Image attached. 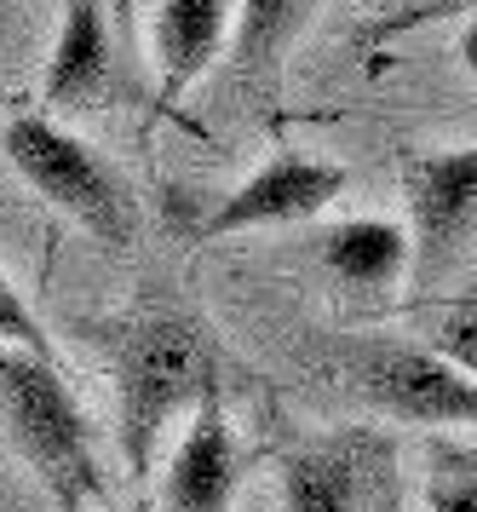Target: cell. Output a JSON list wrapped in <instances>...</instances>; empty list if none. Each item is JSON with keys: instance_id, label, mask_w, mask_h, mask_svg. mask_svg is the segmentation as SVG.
Returning a JSON list of instances; mask_svg holds the SVG:
<instances>
[{"instance_id": "obj_1", "label": "cell", "mask_w": 477, "mask_h": 512, "mask_svg": "<svg viewBox=\"0 0 477 512\" xmlns=\"http://www.w3.org/2000/svg\"><path fill=\"white\" fill-rule=\"evenodd\" d=\"M219 386V357L190 317H138L115 340V443L133 478H150L161 432Z\"/></svg>"}, {"instance_id": "obj_2", "label": "cell", "mask_w": 477, "mask_h": 512, "mask_svg": "<svg viewBox=\"0 0 477 512\" xmlns=\"http://www.w3.org/2000/svg\"><path fill=\"white\" fill-rule=\"evenodd\" d=\"M0 426H6L12 449L35 466V478L58 501V512H87L92 501H104L110 478H104L92 426L75 392L64 386L58 363L0 346Z\"/></svg>"}, {"instance_id": "obj_3", "label": "cell", "mask_w": 477, "mask_h": 512, "mask_svg": "<svg viewBox=\"0 0 477 512\" xmlns=\"http://www.w3.org/2000/svg\"><path fill=\"white\" fill-rule=\"evenodd\" d=\"M328 374L391 420L432 426V432L477 426V380L449 357H437L432 346L386 340V334H345L328 346Z\"/></svg>"}, {"instance_id": "obj_4", "label": "cell", "mask_w": 477, "mask_h": 512, "mask_svg": "<svg viewBox=\"0 0 477 512\" xmlns=\"http://www.w3.org/2000/svg\"><path fill=\"white\" fill-rule=\"evenodd\" d=\"M6 156L52 208L64 219H75L87 236H98L104 248H127L133 242L138 231L133 190L121 185V173L87 139H75L52 116H18L6 127Z\"/></svg>"}, {"instance_id": "obj_5", "label": "cell", "mask_w": 477, "mask_h": 512, "mask_svg": "<svg viewBox=\"0 0 477 512\" xmlns=\"http://www.w3.org/2000/svg\"><path fill=\"white\" fill-rule=\"evenodd\" d=\"M397 455L380 432H334L282 461V512H374L386 501Z\"/></svg>"}, {"instance_id": "obj_6", "label": "cell", "mask_w": 477, "mask_h": 512, "mask_svg": "<svg viewBox=\"0 0 477 512\" xmlns=\"http://www.w3.org/2000/svg\"><path fill=\"white\" fill-rule=\"evenodd\" d=\"M409 196V248H414V282L426 288L437 271H449L466 236L477 231V144L466 150H432L414 156L403 173Z\"/></svg>"}, {"instance_id": "obj_7", "label": "cell", "mask_w": 477, "mask_h": 512, "mask_svg": "<svg viewBox=\"0 0 477 512\" xmlns=\"http://www.w3.org/2000/svg\"><path fill=\"white\" fill-rule=\"evenodd\" d=\"M351 173L340 162H317V156H271L248 185H236L219 208L202 219V236H242V231H271V225H305L317 219L328 202H340Z\"/></svg>"}, {"instance_id": "obj_8", "label": "cell", "mask_w": 477, "mask_h": 512, "mask_svg": "<svg viewBox=\"0 0 477 512\" xmlns=\"http://www.w3.org/2000/svg\"><path fill=\"white\" fill-rule=\"evenodd\" d=\"M127 52L110 35V6L104 0H64L58 47L46 58V110H98L127 93Z\"/></svg>"}, {"instance_id": "obj_9", "label": "cell", "mask_w": 477, "mask_h": 512, "mask_svg": "<svg viewBox=\"0 0 477 512\" xmlns=\"http://www.w3.org/2000/svg\"><path fill=\"white\" fill-rule=\"evenodd\" d=\"M230 29H236V0H161L156 6L150 47L161 64V116H173V104L219 64V52H230Z\"/></svg>"}, {"instance_id": "obj_10", "label": "cell", "mask_w": 477, "mask_h": 512, "mask_svg": "<svg viewBox=\"0 0 477 512\" xmlns=\"http://www.w3.org/2000/svg\"><path fill=\"white\" fill-rule=\"evenodd\" d=\"M230 489H236V443H230L225 403L213 386L190 409V426L167 461L161 501H167V512H230Z\"/></svg>"}, {"instance_id": "obj_11", "label": "cell", "mask_w": 477, "mask_h": 512, "mask_svg": "<svg viewBox=\"0 0 477 512\" xmlns=\"http://www.w3.org/2000/svg\"><path fill=\"white\" fill-rule=\"evenodd\" d=\"M317 0H242L236 29H230V93L236 98H265L276 87V70L299 29L311 24Z\"/></svg>"}, {"instance_id": "obj_12", "label": "cell", "mask_w": 477, "mask_h": 512, "mask_svg": "<svg viewBox=\"0 0 477 512\" xmlns=\"http://www.w3.org/2000/svg\"><path fill=\"white\" fill-rule=\"evenodd\" d=\"M409 231L391 219H345L322 236V265L351 288H391L409 271Z\"/></svg>"}, {"instance_id": "obj_13", "label": "cell", "mask_w": 477, "mask_h": 512, "mask_svg": "<svg viewBox=\"0 0 477 512\" xmlns=\"http://www.w3.org/2000/svg\"><path fill=\"white\" fill-rule=\"evenodd\" d=\"M426 501H432V512H477V443L432 438V449H426Z\"/></svg>"}, {"instance_id": "obj_14", "label": "cell", "mask_w": 477, "mask_h": 512, "mask_svg": "<svg viewBox=\"0 0 477 512\" xmlns=\"http://www.w3.org/2000/svg\"><path fill=\"white\" fill-rule=\"evenodd\" d=\"M432 351L449 357L455 369H466L477 380V294L466 300H443L432 311Z\"/></svg>"}, {"instance_id": "obj_15", "label": "cell", "mask_w": 477, "mask_h": 512, "mask_svg": "<svg viewBox=\"0 0 477 512\" xmlns=\"http://www.w3.org/2000/svg\"><path fill=\"white\" fill-rule=\"evenodd\" d=\"M0 346L12 351H29V357H46V363H58V346H52V334L41 328V317L23 305V294L12 282L0 277Z\"/></svg>"}, {"instance_id": "obj_16", "label": "cell", "mask_w": 477, "mask_h": 512, "mask_svg": "<svg viewBox=\"0 0 477 512\" xmlns=\"http://www.w3.org/2000/svg\"><path fill=\"white\" fill-rule=\"evenodd\" d=\"M449 12H477V0H426V6H409V12H397V18H380V24L368 29V41H391V35H403V29L449 18Z\"/></svg>"}, {"instance_id": "obj_17", "label": "cell", "mask_w": 477, "mask_h": 512, "mask_svg": "<svg viewBox=\"0 0 477 512\" xmlns=\"http://www.w3.org/2000/svg\"><path fill=\"white\" fill-rule=\"evenodd\" d=\"M110 6V24H115V41H121V52L133 58V0H104Z\"/></svg>"}, {"instance_id": "obj_18", "label": "cell", "mask_w": 477, "mask_h": 512, "mask_svg": "<svg viewBox=\"0 0 477 512\" xmlns=\"http://www.w3.org/2000/svg\"><path fill=\"white\" fill-rule=\"evenodd\" d=\"M460 58H466V70L477 81V12H472V24H466V35H460Z\"/></svg>"}]
</instances>
